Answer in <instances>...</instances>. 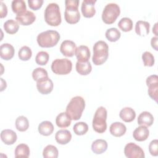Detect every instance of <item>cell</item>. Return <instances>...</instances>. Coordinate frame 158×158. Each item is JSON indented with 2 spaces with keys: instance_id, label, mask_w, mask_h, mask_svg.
<instances>
[{
  "instance_id": "cell-1",
  "label": "cell",
  "mask_w": 158,
  "mask_h": 158,
  "mask_svg": "<svg viewBox=\"0 0 158 158\" xmlns=\"http://www.w3.org/2000/svg\"><path fill=\"white\" fill-rule=\"evenodd\" d=\"M85 107L84 99L79 96H75L71 99L66 107V112L70 117L72 120H78L82 115Z\"/></svg>"
},
{
  "instance_id": "cell-2",
  "label": "cell",
  "mask_w": 158,
  "mask_h": 158,
  "mask_svg": "<svg viewBox=\"0 0 158 158\" xmlns=\"http://www.w3.org/2000/svg\"><path fill=\"white\" fill-rule=\"evenodd\" d=\"M109 56V46L104 41H98L93 46L92 60L94 65H100L104 64Z\"/></svg>"
},
{
  "instance_id": "cell-3",
  "label": "cell",
  "mask_w": 158,
  "mask_h": 158,
  "mask_svg": "<svg viewBox=\"0 0 158 158\" xmlns=\"http://www.w3.org/2000/svg\"><path fill=\"white\" fill-rule=\"evenodd\" d=\"M60 35L56 30H47L40 33L36 38L38 45L41 48H52L60 40Z\"/></svg>"
},
{
  "instance_id": "cell-4",
  "label": "cell",
  "mask_w": 158,
  "mask_h": 158,
  "mask_svg": "<svg viewBox=\"0 0 158 158\" xmlns=\"http://www.w3.org/2000/svg\"><path fill=\"white\" fill-rule=\"evenodd\" d=\"M65 9L64 17L65 21L70 24L77 23L80 19L78 10V0H66L65 1Z\"/></svg>"
},
{
  "instance_id": "cell-5",
  "label": "cell",
  "mask_w": 158,
  "mask_h": 158,
  "mask_svg": "<svg viewBox=\"0 0 158 158\" xmlns=\"http://www.w3.org/2000/svg\"><path fill=\"white\" fill-rule=\"evenodd\" d=\"M44 20L49 25L57 27L61 23L60 8L57 4H49L44 10Z\"/></svg>"
},
{
  "instance_id": "cell-6",
  "label": "cell",
  "mask_w": 158,
  "mask_h": 158,
  "mask_svg": "<svg viewBox=\"0 0 158 158\" xmlns=\"http://www.w3.org/2000/svg\"><path fill=\"white\" fill-rule=\"evenodd\" d=\"M107 110L105 107L101 106L95 112L93 120V130L99 133H104L107 129Z\"/></svg>"
},
{
  "instance_id": "cell-7",
  "label": "cell",
  "mask_w": 158,
  "mask_h": 158,
  "mask_svg": "<svg viewBox=\"0 0 158 158\" xmlns=\"http://www.w3.org/2000/svg\"><path fill=\"white\" fill-rule=\"evenodd\" d=\"M120 9L118 4L115 3L107 4L102 13V20L106 24H112L119 16Z\"/></svg>"
},
{
  "instance_id": "cell-8",
  "label": "cell",
  "mask_w": 158,
  "mask_h": 158,
  "mask_svg": "<svg viewBox=\"0 0 158 158\" xmlns=\"http://www.w3.org/2000/svg\"><path fill=\"white\" fill-rule=\"evenodd\" d=\"M72 69V63L68 59H56L51 64L52 71L57 75H67Z\"/></svg>"
},
{
  "instance_id": "cell-9",
  "label": "cell",
  "mask_w": 158,
  "mask_h": 158,
  "mask_svg": "<svg viewBox=\"0 0 158 158\" xmlns=\"http://www.w3.org/2000/svg\"><path fill=\"white\" fill-rule=\"evenodd\" d=\"M124 154L128 158H144L145 157L143 149L134 143H129L125 145Z\"/></svg>"
},
{
  "instance_id": "cell-10",
  "label": "cell",
  "mask_w": 158,
  "mask_h": 158,
  "mask_svg": "<svg viewBox=\"0 0 158 158\" xmlns=\"http://www.w3.org/2000/svg\"><path fill=\"white\" fill-rule=\"evenodd\" d=\"M146 85L148 87V93L151 99L157 102L158 94V77L152 75L146 78Z\"/></svg>"
},
{
  "instance_id": "cell-11",
  "label": "cell",
  "mask_w": 158,
  "mask_h": 158,
  "mask_svg": "<svg viewBox=\"0 0 158 158\" xmlns=\"http://www.w3.org/2000/svg\"><path fill=\"white\" fill-rule=\"evenodd\" d=\"M96 0H84L82 2L81 10L83 15L86 18H91L96 14L94 4Z\"/></svg>"
},
{
  "instance_id": "cell-12",
  "label": "cell",
  "mask_w": 158,
  "mask_h": 158,
  "mask_svg": "<svg viewBox=\"0 0 158 158\" xmlns=\"http://www.w3.org/2000/svg\"><path fill=\"white\" fill-rule=\"evenodd\" d=\"M17 21L22 25L27 26L33 23L36 20V16L30 10H25L17 14L15 17Z\"/></svg>"
},
{
  "instance_id": "cell-13",
  "label": "cell",
  "mask_w": 158,
  "mask_h": 158,
  "mask_svg": "<svg viewBox=\"0 0 158 158\" xmlns=\"http://www.w3.org/2000/svg\"><path fill=\"white\" fill-rule=\"evenodd\" d=\"M77 46L75 43L70 40H64L60 44V51L66 57H72L75 54Z\"/></svg>"
},
{
  "instance_id": "cell-14",
  "label": "cell",
  "mask_w": 158,
  "mask_h": 158,
  "mask_svg": "<svg viewBox=\"0 0 158 158\" xmlns=\"http://www.w3.org/2000/svg\"><path fill=\"white\" fill-rule=\"evenodd\" d=\"M53 86L52 81L49 77L36 82L37 89L43 94L50 93L53 89Z\"/></svg>"
},
{
  "instance_id": "cell-15",
  "label": "cell",
  "mask_w": 158,
  "mask_h": 158,
  "mask_svg": "<svg viewBox=\"0 0 158 158\" xmlns=\"http://www.w3.org/2000/svg\"><path fill=\"white\" fill-rule=\"evenodd\" d=\"M2 141L7 145H11L17 141V136L15 131L9 129L3 130L1 133Z\"/></svg>"
},
{
  "instance_id": "cell-16",
  "label": "cell",
  "mask_w": 158,
  "mask_h": 158,
  "mask_svg": "<svg viewBox=\"0 0 158 158\" xmlns=\"http://www.w3.org/2000/svg\"><path fill=\"white\" fill-rule=\"evenodd\" d=\"M90 51L88 46L85 45L79 46L76 48L75 55L78 62L88 61L90 57Z\"/></svg>"
},
{
  "instance_id": "cell-17",
  "label": "cell",
  "mask_w": 158,
  "mask_h": 158,
  "mask_svg": "<svg viewBox=\"0 0 158 158\" xmlns=\"http://www.w3.org/2000/svg\"><path fill=\"white\" fill-rule=\"evenodd\" d=\"M14 47L9 43L2 44L0 46V56L4 60L11 59L14 57Z\"/></svg>"
},
{
  "instance_id": "cell-18",
  "label": "cell",
  "mask_w": 158,
  "mask_h": 158,
  "mask_svg": "<svg viewBox=\"0 0 158 158\" xmlns=\"http://www.w3.org/2000/svg\"><path fill=\"white\" fill-rule=\"evenodd\" d=\"M149 135V129L144 125L137 127L133 133V136L136 141H143L147 139Z\"/></svg>"
},
{
  "instance_id": "cell-19",
  "label": "cell",
  "mask_w": 158,
  "mask_h": 158,
  "mask_svg": "<svg viewBox=\"0 0 158 158\" xmlns=\"http://www.w3.org/2000/svg\"><path fill=\"white\" fill-rule=\"evenodd\" d=\"M109 131L111 135L115 137H120L125 133L127 131V127L122 122H116L110 125Z\"/></svg>"
},
{
  "instance_id": "cell-20",
  "label": "cell",
  "mask_w": 158,
  "mask_h": 158,
  "mask_svg": "<svg viewBox=\"0 0 158 158\" xmlns=\"http://www.w3.org/2000/svg\"><path fill=\"white\" fill-rule=\"evenodd\" d=\"M55 139L57 143L60 144H66L71 140L72 134L67 130H60L56 132Z\"/></svg>"
},
{
  "instance_id": "cell-21",
  "label": "cell",
  "mask_w": 158,
  "mask_h": 158,
  "mask_svg": "<svg viewBox=\"0 0 158 158\" xmlns=\"http://www.w3.org/2000/svg\"><path fill=\"white\" fill-rule=\"evenodd\" d=\"M137 122L138 125L150 127L154 122V117L150 112L148 111H144L139 115Z\"/></svg>"
},
{
  "instance_id": "cell-22",
  "label": "cell",
  "mask_w": 158,
  "mask_h": 158,
  "mask_svg": "<svg viewBox=\"0 0 158 158\" xmlns=\"http://www.w3.org/2000/svg\"><path fill=\"white\" fill-rule=\"evenodd\" d=\"M150 24L149 22L139 20L135 25V32L140 36H145L149 33Z\"/></svg>"
},
{
  "instance_id": "cell-23",
  "label": "cell",
  "mask_w": 158,
  "mask_h": 158,
  "mask_svg": "<svg viewBox=\"0 0 158 158\" xmlns=\"http://www.w3.org/2000/svg\"><path fill=\"white\" fill-rule=\"evenodd\" d=\"M107 149V143L104 139H96L93 141L91 144V150L94 153L96 154H100L104 152Z\"/></svg>"
},
{
  "instance_id": "cell-24",
  "label": "cell",
  "mask_w": 158,
  "mask_h": 158,
  "mask_svg": "<svg viewBox=\"0 0 158 158\" xmlns=\"http://www.w3.org/2000/svg\"><path fill=\"white\" fill-rule=\"evenodd\" d=\"M120 118L125 122H131L136 117L135 111L131 107H126L123 108L119 114Z\"/></svg>"
},
{
  "instance_id": "cell-25",
  "label": "cell",
  "mask_w": 158,
  "mask_h": 158,
  "mask_svg": "<svg viewBox=\"0 0 158 158\" xmlns=\"http://www.w3.org/2000/svg\"><path fill=\"white\" fill-rule=\"evenodd\" d=\"M71 121L72 118L66 112L60 113L56 118V125L60 128H67L69 127L71 124Z\"/></svg>"
},
{
  "instance_id": "cell-26",
  "label": "cell",
  "mask_w": 158,
  "mask_h": 158,
  "mask_svg": "<svg viewBox=\"0 0 158 158\" xmlns=\"http://www.w3.org/2000/svg\"><path fill=\"white\" fill-rule=\"evenodd\" d=\"M38 131L43 136H49L51 135L54 131V126L49 121H43L38 125Z\"/></svg>"
},
{
  "instance_id": "cell-27",
  "label": "cell",
  "mask_w": 158,
  "mask_h": 158,
  "mask_svg": "<svg viewBox=\"0 0 158 158\" xmlns=\"http://www.w3.org/2000/svg\"><path fill=\"white\" fill-rule=\"evenodd\" d=\"M75 67L77 72L81 75H87L92 70V67L89 60L86 62L77 61Z\"/></svg>"
},
{
  "instance_id": "cell-28",
  "label": "cell",
  "mask_w": 158,
  "mask_h": 158,
  "mask_svg": "<svg viewBox=\"0 0 158 158\" xmlns=\"http://www.w3.org/2000/svg\"><path fill=\"white\" fill-rule=\"evenodd\" d=\"M30 153V151L28 146L23 143L17 145L15 149V157L17 158L18 157L27 158L29 157Z\"/></svg>"
},
{
  "instance_id": "cell-29",
  "label": "cell",
  "mask_w": 158,
  "mask_h": 158,
  "mask_svg": "<svg viewBox=\"0 0 158 158\" xmlns=\"http://www.w3.org/2000/svg\"><path fill=\"white\" fill-rule=\"evenodd\" d=\"M4 29L9 34H14L17 33L19 28V23L13 19L7 20L3 25Z\"/></svg>"
},
{
  "instance_id": "cell-30",
  "label": "cell",
  "mask_w": 158,
  "mask_h": 158,
  "mask_svg": "<svg viewBox=\"0 0 158 158\" xmlns=\"http://www.w3.org/2000/svg\"><path fill=\"white\" fill-rule=\"evenodd\" d=\"M15 127L20 131H25L29 127V122L27 118L21 115L18 117L15 120Z\"/></svg>"
},
{
  "instance_id": "cell-31",
  "label": "cell",
  "mask_w": 158,
  "mask_h": 158,
  "mask_svg": "<svg viewBox=\"0 0 158 158\" xmlns=\"http://www.w3.org/2000/svg\"><path fill=\"white\" fill-rule=\"evenodd\" d=\"M59 152L57 148L53 145L46 146L43 151V156L44 158H57Z\"/></svg>"
},
{
  "instance_id": "cell-32",
  "label": "cell",
  "mask_w": 158,
  "mask_h": 158,
  "mask_svg": "<svg viewBox=\"0 0 158 158\" xmlns=\"http://www.w3.org/2000/svg\"><path fill=\"white\" fill-rule=\"evenodd\" d=\"M12 10L17 15L27 10L26 4L23 0H14L11 4Z\"/></svg>"
},
{
  "instance_id": "cell-33",
  "label": "cell",
  "mask_w": 158,
  "mask_h": 158,
  "mask_svg": "<svg viewBox=\"0 0 158 158\" xmlns=\"http://www.w3.org/2000/svg\"><path fill=\"white\" fill-rule=\"evenodd\" d=\"M120 31L116 28H110L106 31V38L111 42L117 41L120 38Z\"/></svg>"
},
{
  "instance_id": "cell-34",
  "label": "cell",
  "mask_w": 158,
  "mask_h": 158,
  "mask_svg": "<svg viewBox=\"0 0 158 158\" xmlns=\"http://www.w3.org/2000/svg\"><path fill=\"white\" fill-rule=\"evenodd\" d=\"M118 27L123 31L127 32L131 30L133 28V22L128 17H123L118 23Z\"/></svg>"
},
{
  "instance_id": "cell-35",
  "label": "cell",
  "mask_w": 158,
  "mask_h": 158,
  "mask_svg": "<svg viewBox=\"0 0 158 158\" xmlns=\"http://www.w3.org/2000/svg\"><path fill=\"white\" fill-rule=\"evenodd\" d=\"M32 77L35 81L36 82L46 78L48 77V74L47 71L41 67H38L33 70L32 72Z\"/></svg>"
},
{
  "instance_id": "cell-36",
  "label": "cell",
  "mask_w": 158,
  "mask_h": 158,
  "mask_svg": "<svg viewBox=\"0 0 158 158\" xmlns=\"http://www.w3.org/2000/svg\"><path fill=\"white\" fill-rule=\"evenodd\" d=\"M73 130L74 133L77 135H83L88 131V126L85 122H77L73 125Z\"/></svg>"
},
{
  "instance_id": "cell-37",
  "label": "cell",
  "mask_w": 158,
  "mask_h": 158,
  "mask_svg": "<svg viewBox=\"0 0 158 158\" xmlns=\"http://www.w3.org/2000/svg\"><path fill=\"white\" fill-rule=\"evenodd\" d=\"M18 56L20 60L26 61L29 60L31 58L32 56V52L31 49L29 47L27 46H22L19 49L18 52Z\"/></svg>"
},
{
  "instance_id": "cell-38",
  "label": "cell",
  "mask_w": 158,
  "mask_h": 158,
  "mask_svg": "<svg viewBox=\"0 0 158 158\" xmlns=\"http://www.w3.org/2000/svg\"><path fill=\"white\" fill-rule=\"evenodd\" d=\"M49 54L46 51H40L36 56L35 61L37 64L40 65H46L49 60Z\"/></svg>"
},
{
  "instance_id": "cell-39",
  "label": "cell",
  "mask_w": 158,
  "mask_h": 158,
  "mask_svg": "<svg viewBox=\"0 0 158 158\" xmlns=\"http://www.w3.org/2000/svg\"><path fill=\"white\" fill-rule=\"evenodd\" d=\"M142 59L144 65L146 67H152L154 64V57L148 51H145L142 54Z\"/></svg>"
},
{
  "instance_id": "cell-40",
  "label": "cell",
  "mask_w": 158,
  "mask_h": 158,
  "mask_svg": "<svg viewBox=\"0 0 158 158\" xmlns=\"http://www.w3.org/2000/svg\"><path fill=\"white\" fill-rule=\"evenodd\" d=\"M149 151L150 154L153 156L158 155V140L154 139L151 141L149 145Z\"/></svg>"
},
{
  "instance_id": "cell-41",
  "label": "cell",
  "mask_w": 158,
  "mask_h": 158,
  "mask_svg": "<svg viewBox=\"0 0 158 158\" xmlns=\"http://www.w3.org/2000/svg\"><path fill=\"white\" fill-rule=\"evenodd\" d=\"M43 0H28L29 7L34 10H36L41 8L43 5Z\"/></svg>"
},
{
  "instance_id": "cell-42",
  "label": "cell",
  "mask_w": 158,
  "mask_h": 158,
  "mask_svg": "<svg viewBox=\"0 0 158 158\" xmlns=\"http://www.w3.org/2000/svg\"><path fill=\"white\" fill-rule=\"evenodd\" d=\"M0 7H1L0 17L1 18H4L7 14V8L6 5L2 1L0 2Z\"/></svg>"
},
{
  "instance_id": "cell-43",
  "label": "cell",
  "mask_w": 158,
  "mask_h": 158,
  "mask_svg": "<svg viewBox=\"0 0 158 158\" xmlns=\"http://www.w3.org/2000/svg\"><path fill=\"white\" fill-rule=\"evenodd\" d=\"M157 40H158V38L157 36H155V37H152L151 38V46L156 50V51H157L158 50V48H157Z\"/></svg>"
},
{
  "instance_id": "cell-44",
  "label": "cell",
  "mask_w": 158,
  "mask_h": 158,
  "mask_svg": "<svg viewBox=\"0 0 158 158\" xmlns=\"http://www.w3.org/2000/svg\"><path fill=\"white\" fill-rule=\"evenodd\" d=\"M157 23H156L154 27L152 28V32L156 35V36H157Z\"/></svg>"
}]
</instances>
